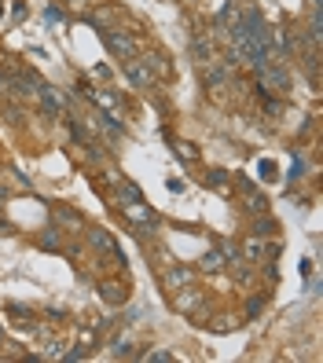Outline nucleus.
Returning a JSON list of instances; mask_svg holds the SVG:
<instances>
[{
  "label": "nucleus",
  "instance_id": "f03ea898",
  "mask_svg": "<svg viewBox=\"0 0 323 363\" xmlns=\"http://www.w3.org/2000/svg\"><path fill=\"white\" fill-rule=\"evenodd\" d=\"M173 308H177L180 315H199V312L206 308V290L195 286V283L173 290Z\"/></svg>",
  "mask_w": 323,
  "mask_h": 363
},
{
  "label": "nucleus",
  "instance_id": "1a4fd4ad",
  "mask_svg": "<svg viewBox=\"0 0 323 363\" xmlns=\"http://www.w3.org/2000/svg\"><path fill=\"white\" fill-rule=\"evenodd\" d=\"M235 191L243 195V206H246V213H268V202H265V195L257 191L246 177H235Z\"/></svg>",
  "mask_w": 323,
  "mask_h": 363
},
{
  "label": "nucleus",
  "instance_id": "f8f14e48",
  "mask_svg": "<svg viewBox=\"0 0 323 363\" xmlns=\"http://www.w3.org/2000/svg\"><path fill=\"white\" fill-rule=\"evenodd\" d=\"M37 99H40V106H45L48 118H59V114H62V96L52 89V84H40V96H37Z\"/></svg>",
  "mask_w": 323,
  "mask_h": 363
},
{
  "label": "nucleus",
  "instance_id": "20e7f679",
  "mask_svg": "<svg viewBox=\"0 0 323 363\" xmlns=\"http://www.w3.org/2000/svg\"><path fill=\"white\" fill-rule=\"evenodd\" d=\"M99 33H103V45L111 48V55L121 59V62L133 59V55L140 52V45H136V40L128 37V33H118V30H111V26H99Z\"/></svg>",
  "mask_w": 323,
  "mask_h": 363
},
{
  "label": "nucleus",
  "instance_id": "7ed1b4c3",
  "mask_svg": "<svg viewBox=\"0 0 323 363\" xmlns=\"http://www.w3.org/2000/svg\"><path fill=\"white\" fill-rule=\"evenodd\" d=\"M118 209H121V217L133 224V228H155V224H158V213L150 209L143 199H121Z\"/></svg>",
  "mask_w": 323,
  "mask_h": 363
},
{
  "label": "nucleus",
  "instance_id": "423d86ee",
  "mask_svg": "<svg viewBox=\"0 0 323 363\" xmlns=\"http://www.w3.org/2000/svg\"><path fill=\"white\" fill-rule=\"evenodd\" d=\"M187 283H195V272H191L187 264H180V261H162V286L173 294V290H180V286H187Z\"/></svg>",
  "mask_w": 323,
  "mask_h": 363
},
{
  "label": "nucleus",
  "instance_id": "9b49d317",
  "mask_svg": "<svg viewBox=\"0 0 323 363\" xmlns=\"http://www.w3.org/2000/svg\"><path fill=\"white\" fill-rule=\"evenodd\" d=\"M52 217H55L59 224H67L74 235H81L84 228H89V224H84V217H81V213H77V209H67V206H52Z\"/></svg>",
  "mask_w": 323,
  "mask_h": 363
},
{
  "label": "nucleus",
  "instance_id": "4468645a",
  "mask_svg": "<svg viewBox=\"0 0 323 363\" xmlns=\"http://www.w3.org/2000/svg\"><path fill=\"white\" fill-rule=\"evenodd\" d=\"M173 151H177V158H184V162H199L202 155H199V147H191L187 140H177L173 143Z\"/></svg>",
  "mask_w": 323,
  "mask_h": 363
},
{
  "label": "nucleus",
  "instance_id": "dca6fc26",
  "mask_svg": "<svg viewBox=\"0 0 323 363\" xmlns=\"http://www.w3.org/2000/svg\"><path fill=\"white\" fill-rule=\"evenodd\" d=\"M206 184H213L217 191H224V195H228V180H224L221 169H209V173H206Z\"/></svg>",
  "mask_w": 323,
  "mask_h": 363
},
{
  "label": "nucleus",
  "instance_id": "ddd939ff",
  "mask_svg": "<svg viewBox=\"0 0 323 363\" xmlns=\"http://www.w3.org/2000/svg\"><path fill=\"white\" fill-rule=\"evenodd\" d=\"M199 272H206V275L224 272V253H221V250H206L202 257H199Z\"/></svg>",
  "mask_w": 323,
  "mask_h": 363
},
{
  "label": "nucleus",
  "instance_id": "9d476101",
  "mask_svg": "<svg viewBox=\"0 0 323 363\" xmlns=\"http://www.w3.org/2000/svg\"><path fill=\"white\" fill-rule=\"evenodd\" d=\"M99 297H103V301L106 305H125L128 301V283H121V279H103L99 283Z\"/></svg>",
  "mask_w": 323,
  "mask_h": 363
},
{
  "label": "nucleus",
  "instance_id": "2eb2a0df",
  "mask_svg": "<svg viewBox=\"0 0 323 363\" xmlns=\"http://www.w3.org/2000/svg\"><path fill=\"white\" fill-rule=\"evenodd\" d=\"M140 359H143V363H173V352H169V349H150V352H143Z\"/></svg>",
  "mask_w": 323,
  "mask_h": 363
},
{
  "label": "nucleus",
  "instance_id": "6e6552de",
  "mask_svg": "<svg viewBox=\"0 0 323 363\" xmlns=\"http://www.w3.org/2000/svg\"><path fill=\"white\" fill-rule=\"evenodd\" d=\"M239 253H243L246 264H265V257L268 253H279V246L268 250V235H250V239L239 246Z\"/></svg>",
  "mask_w": 323,
  "mask_h": 363
},
{
  "label": "nucleus",
  "instance_id": "f257e3e1",
  "mask_svg": "<svg viewBox=\"0 0 323 363\" xmlns=\"http://www.w3.org/2000/svg\"><path fill=\"white\" fill-rule=\"evenodd\" d=\"M84 239H89V246L99 253V257H106V261H114V264H125V253H121V246L114 242V235L106 231V228H84L81 231Z\"/></svg>",
  "mask_w": 323,
  "mask_h": 363
},
{
  "label": "nucleus",
  "instance_id": "0eeeda50",
  "mask_svg": "<svg viewBox=\"0 0 323 363\" xmlns=\"http://www.w3.org/2000/svg\"><path fill=\"white\" fill-rule=\"evenodd\" d=\"M121 70H125V77L133 81L136 89H143V92H147V89H158V77L150 74V67H147V62H143L140 55H133V59H125V67H121Z\"/></svg>",
  "mask_w": 323,
  "mask_h": 363
},
{
  "label": "nucleus",
  "instance_id": "a211bd4d",
  "mask_svg": "<svg viewBox=\"0 0 323 363\" xmlns=\"http://www.w3.org/2000/svg\"><path fill=\"white\" fill-rule=\"evenodd\" d=\"M0 341H4V330H0Z\"/></svg>",
  "mask_w": 323,
  "mask_h": 363
},
{
  "label": "nucleus",
  "instance_id": "39448f33",
  "mask_svg": "<svg viewBox=\"0 0 323 363\" xmlns=\"http://www.w3.org/2000/svg\"><path fill=\"white\" fill-rule=\"evenodd\" d=\"M81 92H84V99H89L92 106H99L103 114H111V118H118V121H121L125 106H121V99H118L114 92H106V89H96V84H81Z\"/></svg>",
  "mask_w": 323,
  "mask_h": 363
},
{
  "label": "nucleus",
  "instance_id": "f3484780",
  "mask_svg": "<svg viewBox=\"0 0 323 363\" xmlns=\"http://www.w3.org/2000/svg\"><path fill=\"white\" fill-rule=\"evenodd\" d=\"M257 177H261V180H275L279 177V169H275V162H261V165H257Z\"/></svg>",
  "mask_w": 323,
  "mask_h": 363
}]
</instances>
